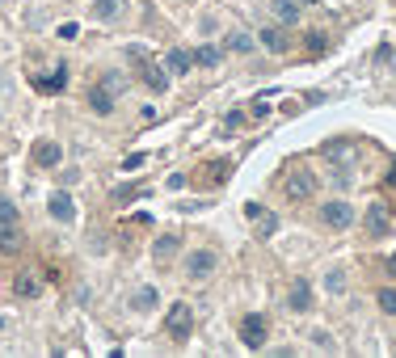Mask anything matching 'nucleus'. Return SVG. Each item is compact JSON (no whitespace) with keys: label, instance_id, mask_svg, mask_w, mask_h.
I'll return each mask as SVG.
<instances>
[{"label":"nucleus","instance_id":"nucleus-1","mask_svg":"<svg viewBox=\"0 0 396 358\" xmlns=\"http://www.w3.org/2000/svg\"><path fill=\"white\" fill-rule=\"evenodd\" d=\"M190 329H194V308H190V303H173L169 316H164V333L173 337V341H186Z\"/></svg>","mask_w":396,"mask_h":358},{"label":"nucleus","instance_id":"nucleus-2","mask_svg":"<svg viewBox=\"0 0 396 358\" xmlns=\"http://www.w3.org/2000/svg\"><path fill=\"white\" fill-rule=\"evenodd\" d=\"M282 190H287L291 202H308V198L316 194V173H312V169H291L287 181H282Z\"/></svg>","mask_w":396,"mask_h":358},{"label":"nucleus","instance_id":"nucleus-3","mask_svg":"<svg viewBox=\"0 0 396 358\" xmlns=\"http://www.w3.org/2000/svg\"><path fill=\"white\" fill-rule=\"evenodd\" d=\"M320 220H325L329 228L342 232V228H350V224H354V207H350L346 198H333V202H325V207H320Z\"/></svg>","mask_w":396,"mask_h":358},{"label":"nucleus","instance_id":"nucleus-4","mask_svg":"<svg viewBox=\"0 0 396 358\" xmlns=\"http://www.w3.org/2000/svg\"><path fill=\"white\" fill-rule=\"evenodd\" d=\"M30 161H34V169H55V165L64 161V147L55 143V139H38L34 152H30Z\"/></svg>","mask_w":396,"mask_h":358},{"label":"nucleus","instance_id":"nucleus-5","mask_svg":"<svg viewBox=\"0 0 396 358\" xmlns=\"http://www.w3.org/2000/svg\"><path fill=\"white\" fill-rule=\"evenodd\" d=\"M266 329H270L266 316H261V312H249V316L241 321V337H245V346H249V350H261V346H266Z\"/></svg>","mask_w":396,"mask_h":358},{"label":"nucleus","instance_id":"nucleus-6","mask_svg":"<svg viewBox=\"0 0 396 358\" xmlns=\"http://www.w3.org/2000/svg\"><path fill=\"white\" fill-rule=\"evenodd\" d=\"M215 266H219V258H215L211 249H194L190 258H186V278H207Z\"/></svg>","mask_w":396,"mask_h":358},{"label":"nucleus","instance_id":"nucleus-7","mask_svg":"<svg viewBox=\"0 0 396 358\" xmlns=\"http://www.w3.org/2000/svg\"><path fill=\"white\" fill-rule=\"evenodd\" d=\"M46 211L60 220V224H76V202H72V194H68V190H55V194H51V202H46Z\"/></svg>","mask_w":396,"mask_h":358},{"label":"nucleus","instance_id":"nucleus-8","mask_svg":"<svg viewBox=\"0 0 396 358\" xmlns=\"http://www.w3.org/2000/svg\"><path fill=\"white\" fill-rule=\"evenodd\" d=\"M164 68H169V76H190V72H194V51L173 46V51L164 55Z\"/></svg>","mask_w":396,"mask_h":358},{"label":"nucleus","instance_id":"nucleus-9","mask_svg":"<svg viewBox=\"0 0 396 358\" xmlns=\"http://www.w3.org/2000/svg\"><path fill=\"white\" fill-rule=\"evenodd\" d=\"M363 224H367V236H388V211H384V202H371Z\"/></svg>","mask_w":396,"mask_h":358},{"label":"nucleus","instance_id":"nucleus-10","mask_svg":"<svg viewBox=\"0 0 396 358\" xmlns=\"http://www.w3.org/2000/svg\"><path fill=\"white\" fill-rule=\"evenodd\" d=\"M89 110H93V114H101V118L114 110V97H110V89H97V84L89 89Z\"/></svg>","mask_w":396,"mask_h":358},{"label":"nucleus","instance_id":"nucleus-11","mask_svg":"<svg viewBox=\"0 0 396 358\" xmlns=\"http://www.w3.org/2000/svg\"><path fill=\"white\" fill-rule=\"evenodd\" d=\"M270 9H274V17L282 26H295L300 21V5H295V0H270Z\"/></svg>","mask_w":396,"mask_h":358},{"label":"nucleus","instance_id":"nucleus-12","mask_svg":"<svg viewBox=\"0 0 396 358\" xmlns=\"http://www.w3.org/2000/svg\"><path fill=\"white\" fill-rule=\"evenodd\" d=\"M325 156H329V161H337L342 169H350V161H354V147H350V143H325Z\"/></svg>","mask_w":396,"mask_h":358},{"label":"nucleus","instance_id":"nucleus-13","mask_svg":"<svg viewBox=\"0 0 396 358\" xmlns=\"http://www.w3.org/2000/svg\"><path fill=\"white\" fill-rule=\"evenodd\" d=\"M123 13V0H93V17L97 21H114Z\"/></svg>","mask_w":396,"mask_h":358},{"label":"nucleus","instance_id":"nucleus-14","mask_svg":"<svg viewBox=\"0 0 396 358\" xmlns=\"http://www.w3.org/2000/svg\"><path fill=\"white\" fill-rule=\"evenodd\" d=\"M291 308H295V312H308V308H312V287H308L304 278L291 287Z\"/></svg>","mask_w":396,"mask_h":358},{"label":"nucleus","instance_id":"nucleus-15","mask_svg":"<svg viewBox=\"0 0 396 358\" xmlns=\"http://www.w3.org/2000/svg\"><path fill=\"white\" fill-rule=\"evenodd\" d=\"M139 64H144V60H139ZM139 76H144V84H148V89H156V93H160V89L169 84V76H164V72H160L156 64H144V68H139Z\"/></svg>","mask_w":396,"mask_h":358},{"label":"nucleus","instance_id":"nucleus-16","mask_svg":"<svg viewBox=\"0 0 396 358\" xmlns=\"http://www.w3.org/2000/svg\"><path fill=\"white\" fill-rule=\"evenodd\" d=\"M0 249H5V253H17V249H21V232H17V224H0Z\"/></svg>","mask_w":396,"mask_h":358},{"label":"nucleus","instance_id":"nucleus-17","mask_svg":"<svg viewBox=\"0 0 396 358\" xmlns=\"http://www.w3.org/2000/svg\"><path fill=\"white\" fill-rule=\"evenodd\" d=\"M261 46H266V51H278V55H282V51H287L291 42H287V34H282V30L270 26V30H261Z\"/></svg>","mask_w":396,"mask_h":358},{"label":"nucleus","instance_id":"nucleus-18","mask_svg":"<svg viewBox=\"0 0 396 358\" xmlns=\"http://www.w3.org/2000/svg\"><path fill=\"white\" fill-rule=\"evenodd\" d=\"M173 253H178V236H160V240L152 244V258H156V262H169Z\"/></svg>","mask_w":396,"mask_h":358},{"label":"nucleus","instance_id":"nucleus-19","mask_svg":"<svg viewBox=\"0 0 396 358\" xmlns=\"http://www.w3.org/2000/svg\"><path fill=\"white\" fill-rule=\"evenodd\" d=\"M131 303H135V312H152V308H156V291H152V287H139V291L131 295Z\"/></svg>","mask_w":396,"mask_h":358},{"label":"nucleus","instance_id":"nucleus-20","mask_svg":"<svg viewBox=\"0 0 396 358\" xmlns=\"http://www.w3.org/2000/svg\"><path fill=\"white\" fill-rule=\"evenodd\" d=\"M219 60H223L219 46H198V51H194V64H203V68H215Z\"/></svg>","mask_w":396,"mask_h":358},{"label":"nucleus","instance_id":"nucleus-21","mask_svg":"<svg viewBox=\"0 0 396 358\" xmlns=\"http://www.w3.org/2000/svg\"><path fill=\"white\" fill-rule=\"evenodd\" d=\"M308 337H312V346H316V350H325V354L333 350V354H337V341H333V333H329V329H312Z\"/></svg>","mask_w":396,"mask_h":358},{"label":"nucleus","instance_id":"nucleus-22","mask_svg":"<svg viewBox=\"0 0 396 358\" xmlns=\"http://www.w3.org/2000/svg\"><path fill=\"white\" fill-rule=\"evenodd\" d=\"M325 291H329V295H342V291H346V274H342V270H329V274H325Z\"/></svg>","mask_w":396,"mask_h":358},{"label":"nucleus","instance_id":"nucleus-23","mask_svg":"<svg viewBox=\"0 0 396 358\" xmlns=\"http://www.w3.org/2000/svg\"><path fill=\"white\" fill-rule=\"evenodd\" d=\"M64 84H68V72H64V68L55 72V76H46V80H38V89H42V93H55V89H64Z\"/></svg>","mask_w":396,"mask_h":358},{"label":"nucleus","instance_id":"nucleus-24","mask_svg":"<svg viewBox=\"0 0 396 358\" xmlns=\"http://www.w3.org/2000/svg\"><path fill=\"white\" fill-rule=\"evenodd\" d=\"M228 46L241 51V55H249V51H253V38H249V34H228Z\"/></svg>","mask_w":396,"mask_h":358},{"label":"nucleus","instance_id":"nucleus-25","mask_svg":"<svg viewBox=\"0 0 396 358\" xmlns=\"http://www.w3.org/2000/svg\"><path fill=\"white\" fill-rule=\"evenodd\" d=\"M379 308H384L388 316H396V291H392V287H384V291H379Z\"/></svg>","mask_w":396,"mask_h":358},{"label":"nucleus","instance_id":"nucleus-26","mask_svg":"<svg viewBox=\"0 0 396 358\" xmlns=\"http://www.w3.org/2000/svg\"><path fill=\"white\" fill-rule=\"evenodd\" d=\"M257 228H261V236H270V232H278V215H270V211H261V215H257Z\"/></svg>","mask_w":396,"mask_h":358},{"label":"nucleus","instance_id":"nucleus-27","mask_svg":"<svg viewBox=\"0 0 396 358\" xmlns=\"http://www.w3.org/2000/svg\"><path fill=\"white\" fill-rule=\"evenodd\" d=\"M0 224H17V207L9 198H0Z\"/></svg>","mask_w":396,"mask_h":358},{"label":"nucleus","instance_id":"nucleus-28","mask_svg":"<svg viewBox=\"0 0 396 358\" xmlns=\"http://www.w3.org/2000/svg\"><path fill=\"white\" fill-rule=\"evenodd\" d=\"M17 295H38V283H34L30 274H21V278H17Z\"/></svg>","mask_w":396,"mask_h":358},{"label":"nucleus","instance_id":"nucleus-29","mask_svg":"<svg viewBox=\"0 0 396 358\" xmlns=\"http://www.w3.org/2000/svg\"><path fill=\"white\" fill-rule=\"evenodd\" d=\"M60 38H80V26H76V21H64V26H60Z\"/></svg>","mask_w":396,"mask_h":358},{"label":"nucleus","instance_id":"nucleus-30","mask_svg":"<svg viewBox=\"0 0 396 358\" xmlns=\"http://www.w3.org/2000/svg\"><path fill=\"white\" fill-rule=\"evenodd\" d=\"M144 161H148V156H144V152H135V156H127V161H123V169H139Z\"/></svg>","mask_w":396,"mask_h":358},{"label":"nucleus","instance_id":"nucleus-31","mask_svg":"<svg viewBox=\"0 0 396 358\" xmlns=\"http://www.w3.org/2000/svg\"><path fill=\"white\" fill-rule=\"evenodd\" d=\"M388 274H396V253H392V258H388Z\"/></svg>","mask_w":396,"mask_h":358},{"label":"nucleus","instance_id":"nucleus-32","mask_svg":"<svg viewBox=\"0 0 396 358\" xmlns=\"http://www.w3.org/2000/svg\"><path fill=\"white\" fill-rule=\"evenodd\" d=\"M388 186H396V169H392V173H388Z\"/></svg>","mask_w":396,"mask_h":358},{"label":"nucleus","instance_id":"nucleus-33","mask_svg":"<svg viewBox=\"0 0 396 358\" xmlns=\"http://www.w3.org/2000/svg\"><path fill=\"white\" fill-rule=\"evenodd\" d=\"M300 5H312V0H300Z\"/></svg>","mask_w":396,"mask_h":358},{"label":"nucleus","instance_id":"nucleus-34","mask_svg":"<svg viewBox=\"0 0 396 358\" xmlns=\"http://www.w3.org/2000/svg\"><path fill=\"white\" fill-rule=\"evenodd\" d=\"M182 5H190V0H182Z\"/></svg>","mask_w":396,"mask_h":358},{"label":"nucleus","instance_id":"nucleus-35","mask_svg":"<svg viewBox=\"0 0 396 358\" xmlns=\"http://www.w3.org/2000/svg\"><path fill=\"white\" fill-rule=\"evenodd\" d=\"M0 5H5V0H0Z\"/></svg>","mask_w":396,"mask_h":358}]
</instances>
